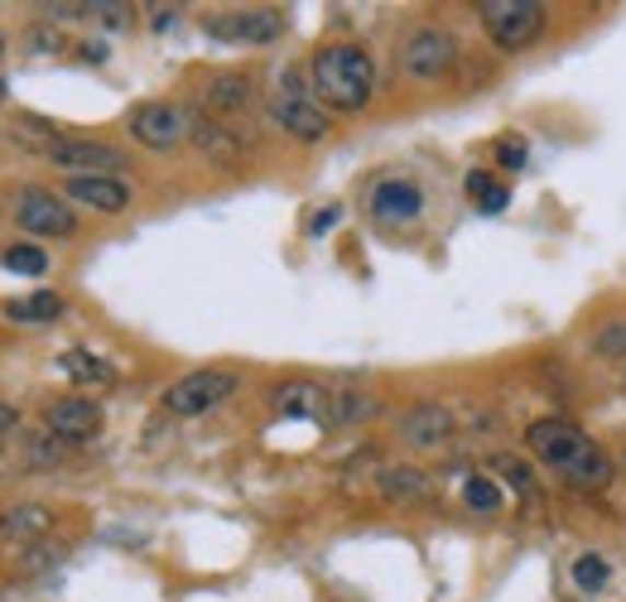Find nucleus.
<instances>
[{
	"instance_id": "obj_1",
	"label": "nucleus",
	"mask_w": 626,
	"mask_h": 602,
	"mask_svg": "<svg viewBox=\"0 0 626 602\" xmlns=\"http://www.w3.org/2000/svg\"><path fill=\"white\" fill-rule=\"evenodd\" d=\"M525 443L554 477L569 482L578 491H602L612 482V458L602 453L583 429L564 425V419H535V425L525 429Z\"/></svg>"
},
{
	"instance_id": "obj_2",
	"label": "nucleus",
	"mask_w": 626,
	"mask_h": 602,
	"mask_svg": "<svg viewBox=\"0 0 626 602\" xmlns=\"http://www.w3.org/2000/svg\"><path fill=\"white\" fill-rule=\"evenodd\" d=\"M313 92L333 106V112H361L376 92V63L361 44H323L313 54Z\"/></svg>"
},
{
	"instance_id": "obj_3",
	"label": "nucleus",
	"mask_w": 626,
	"mask_h": 602,
	"mask_svg": "<svg viewBox=\"0 0 626 602\" xmlns=\"http://www.w3.org/2000/svg\"><path fill=\"white\" fill-rule=\"evenodd\" d=\"M482 30L501 54H521L545 34V5L540 0H482Z\"/></svg>"
},
{
	"instance_id": "obj_4",
	"label": "nucleus",
	"mask_w": 626,
	"mask_h": 602,
	"mask_svg": "<svg viewBox=\"0 0 626 602\" xmlns=\"http://www.w3.org/2000/svg\"><path fill=\"white\" fill-rule=\"evenodd\" d=\"M270 120L285 130V136L294 140H323L328 136V116H323V106L309 96L304 78H299V68H285L280 72V88L270 96Z\"/></svg>"
},
{
	"instance_id": "obj_5",
	"label": "nucleus",
	"mask_w": 626,
	"mask_h": 602,
	"mask_svg": "<svg viewBox=\"0 0 626 602\" xmlns=\"http://www.w3.org/2000/svg\"><path fill=\"white\" fill-rule=\"evenodd\" d=\"M236 371H222V367H202V371H188V377H178L174 385L164 391V405L169 415H208V409H217L227 401V395H236Z\"/></svg>"
},
{
	"instance_id": "obj_6",
	"label": "nucleus",
	"mask_w": 626,
	"mask_h": 602,
	"mask_svg": "<svg viewBox=\"0 0 626 602\" xmlns=\"http://www.w3.org/2000/svg\"><path fill=\"white\" fill-rule=\"evenodd\" d=\"M130 136L150 150H174V144L193 140V112L178 102H140L130 112Z\"/></svg>"
},
{
	"instance_id": "obj_7",
	"label": "nucleus",
	"mask_w": 626,
	"mask_h": 602,
	"mask_svg": "<svg viewBox=\"0 0 626 602\" xmlns=\"http://www.w3.org/2000/svg\"><path fill=\"white\" fill-rule=\"evenodd\" d=\"M453 63H457V44H453L449 30H433V24H425V30H415L401 44V68L409 72V78H419V82H439Z\"/></svg>"
},
{
	"instance_id": "obj_8",
	"label": "nucleus",
	"mask_w": 626,
	"mask_h": 602,
	"mask_svg": "<svg viewBox=\"0 0 626 602\" xmlns=\"http://www.w3.org/2000/svg\"><path fill=\"white\" fill-rule=\"evenodd\" d=\"M202 30L222 44H275L285 34L280 10L260 5V10H227V15H212Z\"/></svg>"
},
{
	"instance_id": "obj_9",
	"label": "nucleus",
	"mask_w": 626,
	"mask_h": 602,
	"mask_svg": "<svg viewBox=\"0 0 626 602\" xmlns=\"http://www.w3.org/2000/svg\"><path fill=\"white\" fill-rule=\"evenodd\" d=\"M15 222L24 227V232H34V236H72V232H78V217H72V208L63 198H54V193H44V188H24L20 193Z\"/></svg>"
},
{
	"instance_id": "obj_10",
	"label": "nucleus",
	"mask_w": 626,
	"mask_h": 602,
	"mask_svg": "<svg viewBox=\"0 0 626 602\" xmlns=\"http://www.w3.org/2000/svg\"><path fill=\"white\" fill-rule=\"evenodd\" d=\"M48 160L58 169H68V174H116L120 164H126V154L116 150V144L106 140H48Z\"/></svg>"
},
{
	"instance_id": "obj_11",
	"label": "nucleus",
	"mask_w": 626,
	"mask_h": 602,
	"mask_svg": "<svg viewBox=\"0 0 626 602\" xmlns=\"http://www.w3.org/2000/svg\"><path fill=\"white\" fill-rule=\"evenodd\" d=\"M367 208L376 222L385 227H401V222H415L419 212H425V188L409 184V178H381L376 188H371Z\"/></svg>"
},
{
	"instance_id": "obj_12",
	"label": "nucleus",
	"mask_w": 626,
	"mask_h": 602,
	"mask_svg": "<svg viewBox=\"0 0 626 602\" xmlns=\"http://www.w3.org/2000/svg\"><path fill=\"white\" fill-rule=\"evenodd\" d=\"M44 425H48L54 439H63V443L92 439V433L102 429V405L88 401V395H63V401H54L44 409Z\"/></svg>"
},
{
	"instance_id": "obj_13",
	"label": "nucleus",
	"mask_w": 626,
	"mask_h": 602,
	"mask_svg": "<svg viewBox=\"0 0 626 602\" xmlns=\"http://www.w3.org/2000/svg\"><path fill=\"white\" fill-rule=\"evenodd\" d=\"M401 439L409 449H439L453 439V409L439 401H419L401 415Z\"/></svg>"
},
{
	"instance_id": "obj_14",
	"label": "nucleus",
	"mask_w": 626,
	"mask_h": 602,
	"mask_svg": "<svg viewBox=\"0 0 626 602\" xmlns=\"http://www.w3.org/2000/svg\"><path fill=\"white\" fill-rule=\"evenodd\" d=\"M68 198L82 202V208H92V212H106V217L130 208V188L120 184L116 174H72L68 178Z\"/></svg>"
},
{
	"instance_id": "obj_15",
	"label": "nucleus",
	"mask_w": 626,
	"mask_h": 602,
	"mask_svg": "<svg viewBox=\"0 0 626 602\" xmlns=\"http://www.w3.org/2000/svg\"><path fill=\"white\" fill-rule=\"evenodd\" d=\"M256 102V88H251L246 72H217V78L202 82V106L212 116H236Z\"/></svg>"
},
{
	"instance_id": "obj_16",
	"label": "nucleus",
	"mask_w": 626,
	"mask_h": 602,
	"mask_svg": "<svg viewBox=\"0 0 626 602\" xmlns=\"http://www.w3.org/2000/svg\"><path fill=\"white\" fill-rule=\"evenodd\" d=\"M328 395L333 391H323V385L294 381V385L275 391V409H280L285 419H318V425H328Z\"/></svg>"
},
{
	"instance_id": "obj_17",
	"label": "nucleus",
	"mask_w": 626,
	"mask_h": 602,
	"mask_svg": "<svg viewBox=\"0 0 626 602\" xmlns=\"http://www.w3.org/2000/svg\"><path fill=\"white\" fill-rule=\"evenodd\" d=\"M376 491L385 501L395 506H409V501H433V482L429 473H419V467H381L376 473Z\"/></svg>"
},
{
	"instance_id": "obj_18",
	"label": "nucleus",
	"mask_w": 626,
	"mask_h": 602,
	"mask_svg": "<svg viewBox=\"0 0 626 602\" xmlns=\"http://www.w3.org/2000/svg\"><path fill=\"white\" fill-rule=\"evenodd\" d=\"M48 525H54V511L39 501H20V506H10V511H0V540H5V545L39 540Z\"/></svg>"
},
{
	"instance_id": "obj_19",
	"label": "nucleus",
	"mask_w": 626,
	"mask_h": 602,
	"mask_svg": "<svg viewBox=\"0 0 626 602\" xmlns=\"http://www.w3.org/2000/svg\"><path fill=\"white\" fill-rule=\"evenodd\" d=\"M193 144H198L212 164H227V169L241 164V140L227 126H217L212 116H193Z\"/></svg>"
},
{
	"instance_id": "obj_20",
	"label": "nucleus",
	"mask_w": 626,
	"mask_h": 602,
	"mask_svg": "<svg viewBox=\"0 0 626 602\" xmlns=\"http://www.w3.org/2000/svg\"><path fill=\"white\" fill-rule=\"evenodd\" d=\"M376 409H381L376 395H367V391H333L328 395V425H337V429L361 425V419H371Z\"/></svg>"
},
{
	"instance_id": "obj_21",
	"label": "nucleus",
	"mask_w": 626,
	"mask_h": 602,
	"mask_svg": "<svg viewBox=\"0 0 626 602\" xmlns=\"http://www.w3.org/2000/svg\"><path fill=\"white\" fill-rule=\"evenodd\" d=\"M58 367H63L72 381H82V385H112V381H116V371L106 367L102 357H92V352H78V347H72V352H63V357H58Z\"/></svg>"
},
{
	"instance_id": "obj_22",
	"label": "nucleus",
	"mask_w": 626,
	"mask_h": 602,
	"mask_svg": "<svg viewBox=\"0 0 626 602\" xmlns=\"http://www.w3.org/2000/svg\"><path fill=\"white\" fill-rule=\"evenodd\" d=\"M467 198L477 202V212H491V217H497L506 202H511V188H501L497 178L487 174V169H473V174H467Z\"/></svg>"
},
{
	"instance_id": "obj_23",
	"label": "nucleus",
	"mask_w": 626,
	"mask_h": 602,
	"mask_svg": "<svg viewBox=\"0 0 626 602\" xmlns=\"http://www.w3.org/2000/svg\"><path fill=\"white\" fill-rule=\"evenodd\" d=\"M58 313H63V299H58L54 289H39V294L15 299V304H10V319H15V323H54Z\"/></svg>"
},
{
	"instance_id": "obj_24",
	"label": "nucleus",
	"mask_w": 626,
	"mask_h": 602,
	"mask_svg": "<svg viewBox=\"0 0 626 602\" xmlns=\"http://www.w3.org/2000/svg\"><path fill=\"white\" fill-rule=\"evenodd\" d=\"M607 578H612V569H607L602 554H578V559H573V583L583 588V593H602Z\"/></svg>"
},
{
	"instance_id": "obj_25",
	"label": "nucleus",
	"mask_w": 626,
	"mask_h": 602,
	"mask_svg": "<svg viewBox=\"0 0 626 602\" xmlns=\"http://www.w3.org/2000/svg\"><path fill=\"white\" fill-rule=\"evenodd\" d=\"M463 501L473 506V511H487V516H491V511H501V487H497L491 477L477 473V477L463 482Z\"/></svg>"
},
{
	"instance_id": "obj_26",
	"label": "nucleus",
	"mask_w": 626,
	"mask_h": 602,
	"mask_svg": "<svg viewBox=\"0 0 626 602\" xmlns=\"http://www.w3.org/2000/svg\"><path fill=\"white\" fill-rule=\"evenodd\" d=\"M593 352L598 357H612V361H626V319H612L607 328L593 337Z\"/></svg>"
},
{
	"instance_id": "obj_27",
	"label": "nucleus",
	"mask_w": 626,
	"mask_h": 602,
	"mask_svg": "<svg viewBox=\"0 0 626 602\" xmlns=\"http://www.w3.org/2000/svg\"><path fill=\"white\" fill-rule=\"evenodd\" d=\"M491 467H497V473H501L506 482H511L515 491H525V497H530V491H535V477H530V467L521 463V458H511V453H497V458H491Z\"/></svg>"
},
{
	"instance_id": "obj_28",
	"label": "nucleus",
	"mask_w": 626,
	"mask_h": 602,
	"mask_svg": "<svg viewBox=\"0 0 626 602\" xmlns=\"http://www.w3.org/2000/svg\"><path fill=\"white\" fill-rule=\"evenodd\" d=\"M5 265H10L15 275H44V270H48V256H44L39 246H10V251H5Z\"/></svg>"
},
{
	"instance_id": "obj_29",
	"label": "nucleus",
	"mask_w": 626,
	"mask_h": 602,
	"mask_svg": "<svg viewBox=\"0 0 626 602\" xmlns=\"http://www.w3.org/2000/svg\"><path fill=\"white\" fill-rule=\"evenodd\" d=\"M497 164L501 169H525L530 164V150L521 140H497Z\"/></svg>"
},
{
	"instance_id": "obj_30",
	"label": "nucleus",
	"mask_w": 626,
	"mask_h": 602,
	"mask_svg": "<svg viewBox=\"0 0 626 602\" xmlns=\"http://www.w3.org/2000/svg\"><path fill=\"white\" fill-rule=\"evenodd\" d=\"M337 217H343V208H323V212L309 222V232H313V236H323L328 227H337Z\"/></svg>"
},
{
	"instance_id": "obj_31",
	"label": "nucleus",
	"mask_w": 626,
	"mask_h": 602,
	"mask_svg": "<svg viewBox=\"0 0 626 602\" xmlns=\"http://www.w3.org/2000/svg\"><path fill=\"white\" fill-rule=\"evenodd\" d=\"M82 58H88V63H106V44L102 39H88V44H82Z\"/></svg>"
},
{
	"instance_id": "obj_32",
	"label": "nucleus",
	"mask_w": 626,
	"mask_h": 602,
	"mask_svg": "<svg viewBox=\"0 0 626 602\" xmlns=\"http://www.w3.org/2000/svg\"><path fill=\"white\" fill-rule=\"evenodd\" d=\"M15 425H20V409L0 401V433H10V429H15Z\"/></svg>"
},
{
	"instance_id": "obj_33",
	"label": "nucleus",
	"mask_w": 626,
	"mask_h": 602,
	"mask_svg": "<svg viewBox=\"0 0 626 602\" xmlns=\"http://www.w3.org/2000/svg\"><path fill=\"white\" fill-rule=\"evenodd\" d=\"M0 102H5V82H0Z\"/></svg>"
},
{
	"instance_id": "obj_34",
	"label": "nucleus",
	"mask_w": 626,
	"mask_h": 602,
	"mask_svg": "<svg viewBox=\"0 0 626 602\" xmlns=\"http://www.w3.org/2000/svg\"><path fill=\"white\" fill-rule=\"evenodd\" d=\"M0 54H5V39H0Z\"/></svg>"
}]
</instances>
